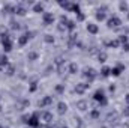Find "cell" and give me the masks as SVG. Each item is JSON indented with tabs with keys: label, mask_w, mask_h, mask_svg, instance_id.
<instances>
[{
	"label": "cell",
	"mask_w": 129,
	"mask_h": 128,
	"mask_svg": "<svg viewBox=\"0 0 129 128\" xmlns=\"http://www.w3.org/2000/svg\"><path fill=\"white\" fill-rule=\"evenodd\" d=\"M93 99H95L96 102H99L101 107H105V105L108 104V99H107V96H105L104 89H98L96 92L93 94Z\"/></svg>",
	"instance_id": "1"
},
{
	"label": "cell",
	"mask_w": 129,
	"mask_h": 128,
	"mask_svg": "<svg viewBox=\"0 0 129 128\" xmlns=\"http://www.w3.org/2000/svg\"><path fill=\"white\" fill-rule=\"evenodd\" d=\"M96 75H98V74H96V71H95L93 68H86V69H84V72H83V77L87 80V81H86L87 84H92V83L95 81Z\"/></svg>",
	"instance_id": "2"
},
{
	"label": "cell",
	"mask_w": 129,
	"mask_h": 128,
	"mask_svg": "<svg viewBox=\"0 0 129 128\" xmlns=\"http://www.w3.org/2000/svg\"><path fill=\"white\" fill-rule=\"evenodd\" d=\"M107 26H108V29H117V27L122 26V20H120L117 15H111V17L107 20Z\"/></svg>",
	"instance_id": "3"
},
{
	"label": "cell",
	"mask_w": 129,
	"mask_h": 128,
	"mask_svg": "<svg viewBox=\"0 0 129 128\" xmlns=\"http://www.w3.org/2000/svg\"><path fill=\"white\" fill-rule=\"evenodd\" d=\"M27 125H29L30 128H39V125H41V115H39V112L33 113L32 116H30Z\"/></svg>",
	"instance_id": "4"
},
{
	"label": "cell",
	"mask_w": 129,
	"mask_h": 128,
	"mask_svg": "<svg viewBox=\"0 0 129 128\" xmlns=\"http://www.w3.org/2000/svg\"><path fill=\"white\" fill-rule=\"evenodd\" d=\"M32 38V33L30 32H26V33H23L21 36H18V45L20 47H24L27 42H29V39Z\"/></svg>",
	"instance_id": "5"
},
{
	"label": "cell",
	"mask_w": 129,
	"mask_h": 128,
	"mask_svg": "<svg viewBox=\"0 0 129 128\" xmlns=\"http://www.w3.org/2000/svg\"><path fill=\"white\" fill-rule=\"evenodd\" d=\"M42 20H44V24L45 26H51L54 23V15L51 12H44L42 14Z\"/></svg>",
	"instance_id": "6"
},
{
	"label": "cell",
	"mask_w": 129,
	"mask_h": 128,
	"mask_svg": "<svg viewBox=\"0 0 129 128\" xmlns=\"http://www.w3.org/2000/svg\"><path fill=\"white\" fill-rule=\"evenodd\" d=\"M89 88H90V84H87V83H78V84L75 86V92H77L78 95H83Z\"/></svg>",
	"instance_id": "7"
},
{
	"label": "cell",
	"mask_w": 129,
	"mask_h": 128,
	"mask_svg": "<svg viewBox=\"0 0 129 128\" xmlns=\"http://www.w3.org/2000/svg\"><path fill=\"white\" fill-rule=\"evenodd\" d=\"M41 121H44L45 124H51L53 122V113H50V112H42L41 113Z\"/></svg>",
	"instance_id": "8"
},
{
	"label": "cell",
	"mask_w": 129,
	"mask_h": 128,
	"mask_svg": "<svg viewBox=\"0 0 129 128\" xmlns=\"http://www.w3.org/2000/svg\"><path fill=\"white\" fill-rule=\"evenodd\" d=\"M15 14H17V15H20V17H24V15L27 14L26 6H24L23 3H18V5L15 6Z\"/></svg>",
	"instance_id": "9"
},
{
	"label": "cell",
	"mask_w": 129,
	"mask_h": 128,
	"mask_svg": "<svg viewBox=\"0 0 129 128\" xmlns=\"http://www.w3.org/2000/svg\"><path fill=\"white\" fill-rule=\"evenodd\" d=\"M125 71V66L122 63H119L117 66H114V68H111V75H114V77H119L122 72Z\"/></svg>",
	"instance_id": "10"
},
{
	"label": "cell",
	"mask_w": 129,
	"mask_h": 128,
	"mask_svg": "<svg viewBox=\"0 0 129 128\" xmlns=\"http://www.w3.org/2000/svg\"><path fill=\"white\" fill-rule=\"evenodd\" d=\"M51 104H53V96H50V95L44 96L39 101V107H47V105H51Z\"/></svg>",
	"instance_id": "11"
},
{
	"label": "cell",
	"mask_w": 129,
	"mask_h": 128,
	"mask_svg": "<svg viewBox=\"0 0 129 128\" xmlns=\"http://www.w3.org/2000/svg\"><path fill=\"white\" fill-rule=\"evenodd\" d=\"M86 29H87V32L92 33V35H96L99 32V27H98V24H95V23H87Z\"/></svg>",
	"instance_id": "12"
},
{
	"label": "cell",
	"mask_w": 129,
	"mask_h": 128,
	"mask_svg": "<svg viewBox=\"0 0 129 128\" xmlns=\"http://www.w3.org/2000/svg\"><path fill=\"white\" fill-rule=\"evenodd\" d=\"M66 112H68V104L63 102V101H60V102L57 104V113H59V115H64Z\"/></svg>",
	"instance_id": "13"
},
{
	"label": "cell",
	"mask_w": 129,
	"mask_h": 128,
	"mask_svg": "<svg viewBox=\"0 0 129 128\" xmlns=\"http://www.w3.org/2000/svg\"><path fill=\"white\" fill-rule=\"evenodd\" d=\"M77 109H78L80 112H86V110L89 109V104H87V101H84V99L78 101V102H77Z\"/></svg>",
	"instance_id": "14"
},
{
	"label": "cell",
	"mask_w": 129,
	"mask_h": 128,
	"mask_svg": "<svg viewBox=\"0 0 129 128\" xmlns=\"http://www.w3.org/2000/svg\"><path fill=\"white\" fill-rule=\"evenodd\" d=\"M107 59H108V54L105 51H98V62L99 63H105Z\"/></svg>",
	"instance_id": "15"
},
{
	"label": "cell",
	"mask_w": 129,
	"mask_h": 128,
	"mask_svg": "<svg viewBox=\"0 0 129 128\" xmlns=\"http://www.w3.org/2000/svg\"><path fill=\"white\" fill-rule=\"evenodd\" d=\"M72 5L74 3H71V2H68V0H64V2H59V6L60 8H63V9H66V11H72Z\"/></svg>",
	"instance_id": "16"
},
{
	"label": "cell",
	"mask_w": 129,
	"mask_h": 128,
	"mask_svg": "<svg viewBox=\"0 0 129 128\" xmlns=\"http://www.w3.org/2000/svg\"><path fill=\"white\" fill-rule=\"evenodd\" d=\"M68 72L69 74H77L78 72V65L75 63V62H71V63L68 65Z\"/></svg>",
	"instance_id": "17"
},
{
	"label": "cell",
	"mask_w": 129,
	"mask_h": 128,
	"mask_svg": "<svg viewBox=\"0 0 129 128\" xmlns=\"http://www.w3.org/2000/svg\"><path fill=\"white\" fill-rule=\"evenodd\" d=\"M9 66V62H8V57L3 54V56H0V71H3L5 68H8Z\"/></svg>",
	"instance_id": "18"
},
{
	"label": "cell",
	"mask_w": 129,
	"mask_h": 128,
	"mask_svg": "<svg viewBox=\"0 0 129 128\" xmlns=\"http://www.w3.org/2000/svg\"><path fill=\"white\" fill-rule=\"evenodd\" d=\"M105 45H108L111 48H117V47H120V42H119V39H111V41H105Z\"/></svg>",
	"instance_id": "19"
},
{
	"label": "cell",
	"mask_w": 129,
	"mask_h": 128,
	"mask_svg": "<svg viewBox=\"0 0 129 128\" xmlns=\"http://www.w3.org/2000/svg\"><path fill=\"white\" fill-rule=\"evenodd\" d=\"M95 17H96V21H104V20H107V14H105L104 11H101V9H98V12L95 14Z\"/></svg>",
	"instance_id": "20"
},
{
	"label": "cell",
	"mask_w": 129,
	"mask_h": 128,
	"mask_svg": "<svg viewBox=\"0 0 129 128\" xmlns=\"http://www.w3.org/2000/svg\"><path fill=\"white\" fill-rule=\"evenodd\" d=\"M33 12H36V14H44V3H35L33 5Z\"/></svg>",
	"instance_id": "21"
},
{
	"label": "cell",
	"mask_w": 129,
	"mask_h": 128,
	"mask_svg": "<svg viewBox=\"0 0 129 128\" xmlns=\"http://www.w3.org/2000/svg\"><path fill=\"white\" fill-rule=\"evenodd\" d=\"M119 9H120V12H129V3L128 2H120L119 3Z\"/></svg>",
	"instance_id": "22"
},
{
	"label": "cell",
	"mask_w": 129,
	"mask_h": 128,
	"mask_svg": "<svg viewBox=\"0 0 129 128\" xmlns=\"http://www.w3.org/2000/svg\"><path fill=\"white\" fill-rule=\"evenodd\" d=\"M2 44H3V50H5L6 53L12 50V39H9V41H5V42H2Z\"/></svg>",
	"instance_id": "23"
},
{
	"label": "cell",
	"mask_w": 129,
	"mask_h": 128,
	"mask_svg": "<svg viewBox=\"0 0 129 128\" xmlns=\"http://www.w3.org/2000/svg\"><path fill=\"white\" fill-rule=\"evenodd\" d=\"M101 75H102V77H110V75H111V68L104 66V68L101 69Z\"/></svg>",
	"instance_id": "24"
},
{
	"label": "cell",
	"mask_w": 129,
	"mask_h": 128,
	"mask_svg": "<svg viewBox=\"0 0 129 128\" xmlns=\"http://www.w3.org/2000/svg\"><path fill=\"white\" fill-rule=\"evenodd\" d=\"M90 118H92V119H98V118H101V110H99V109H93V110L90 112Z\"/></svg>",
	"instance_id": "25"
},
{
	"label": "cell",
	"mask_w": 129,
	"mask_h": 128,
	"mask_svg": "<svg viewBox=\"0 0 129 128\" xmlns=\"http://www.w3.org/2000/svg\"><path fill=\"white\" fill-rule=\"evenodd\" d=\"M75 27H77L75 21H72V20H68V23H66V29L72 32V30H75Z\"/></svg>",
	"instance_id": "26"
},
{
	"label": "cell",
	"mask_w": 129,
	"mask_h": 128,
	"mask_svg": "<svg viewBox=\"0 0 129 128\" xmlns=\"http://www.w3.org/2000/svg\"><path fill=\"white\" fill-rule=\"evenodd\" d=\"M117 39H119V42H120V44L123 45V44H128V41H129V36H128V35H120V36H119Z\"/></svg>",
	"instance_id": "27"
},
{
	"label": "cell",
	"mask_w": 129,
	"mask_h": 128,
	"mask_svg": "<svg viewBox=\"0 0 129 128\" xmlns=\"http://www.w3.org/2000/svg\"><path fill=\"white\" fill-rule=\"evenodd\" d=\"M38 56H39V54H38V53H36V51H30V53H29V54H27V59H29V60H36V59H38Z\"/></svg>",
	"instance_id": "28"
},
{
	"label": "cell",
	"mask_w": 129,
	"mask_h": 128,
	"mask_svg": "<svg viewBox=\"0 0 129 128\" xmlns=\"http://www.w3.org/2000/svg\"><path fill=\"white\" fill-rule=\"evenodd\" d=\"M44 41H45L47 44H53V42H54V36H53V35H45V36H44Z\"/></svg>",
	"instance_id": "29"
},
{
	"label": "cell",
	"mask_w": 129,
	"mask_h": 128,
	"mask_svg": "<svg viewBox=\"0 0 129 128\" xmlns=\"http://www.w3.org/2000/svg\"><path fill=\"white\" fill-rule=\"evenodd\" d=\"M11 29H14V30L20 29V23H18V21H15V20H11Z\"/></svg>",
	"instance_id": "30"
},
{
	"label": "cell",
	"mask_w": 129,
	"mask_h": 128,
	"mask_svg": "<svg viewBox=\"0 0 129 128\" xmlns=\"http://www.w3.org/2000/svg\"><path fill=\"white\" fill-rule=\"evenodd\" d=\"M5 72H6L8 75H14V72H15V68H14L12 65H9V66L6 68V71H5Z\"/></svg>",
	"instance_id": "31"
},
{
	"label": "cell",
	"mask_w": 129,
	"mask_h": 128,
	"mask_svg": "<svg viewBox=\"0 0 129 128\" xmlns=\"http://www.w3.org/2000/svg\"><path fill=\"white\" fill-rule=\"evenodd\" d=\"M54 63L57 65V66H63V65H64L63 57H56V59H54Z\"/></svg>",
	"instance_id": "32"
},
{
	"label": "cell",
	"mask_w": 129,
	"mask_h": 128,
	"mask_svg": "<svg viewBox=\"0 0 129 128\" xmlns=\"http://www.w3.org/2000/svg\"><path fill=\"white\" fill-rule=\"evenodd\" d=\"M56 92H57V94L64 92V84H57V86H56Z\"/></svg>",
	"instance_id": "33"
},
{
	"label": "cell",
	"mask_w": 129,
	"mask_h": 128,
	"mask_svg": "<svg viewBox=\"0 0 129 128\" xmlns=\"http://www.w3.org/2000/svg\"><path fill=\"white\" fill-rule=\"evenodd\" d=\"M77 20H78V21H84V20H86V15L83 14V11L77 14Z\"/></svg>",
	"instance_id": "34"
},
{
	"label": "cell",
	"mask_w": 129,
	"mask_h": 128,
	"mask_svg": "<svg viewBox=\"0 0 129 128\" xmlns=\"http://www.w3.org/2000/svg\"><path fill=\"white\" fill-rule=\"evenodd\" d=\"M36 89H38V81L35 80V81H32V84H30V89H29V91H30V92H35Z\"/></svg>",
	"instance_id": "35"
},
{
	"label": "cell",
	"mask_w": 129,
	"mask_h": 128,
	"mask_svg": "<svg viewBox=\"0 0 129 128\" xmlns=\"http://www.w3.org/2000/svg\"><path fill=\"white\" fill-rule=\"evenodd\" d=\"M122 48H123L125 51H129V42H128V44H123V45H122Z\"/></svg>",
	"instance_id": "36"
},
{
	"label": "cell",
	"mask_w": 129,
	"mask_h": 128,
	"mask_svg": "<svg viewBox=\"0 0 129 128\" xmlns=\"http://www.w3.org/2000/svg\"><path fill=\"white\" fill-rule=\"evenodd\" d=\"M57 29H59L60 32H63L64 29H66V26H63V24H59V26H57Z\"/></svg>",
	"instance_id": "37"
},
{
	"label": "cell",
	"mask_w": 129,
	"mask_h": 128,
	"mask_svg": "<svg viewBox=\"0 0 129 128\" xmlns=\"http://www.w3.org/2000/svg\"><path fill=\"white\" fill-rule=\"evenodd\" d=\"M108 91H110V92H114V91H116V86H114V84H111V86L108 88Z\"/></svg>",
	"instance_id": "38"
},
{
	"label": "cell",
	"mask_w": 129,
	"mask_h": 128,
	"mask_svg": "<svg viewBox=\"0 0 129 128\" xmlns=\"http://www.w3.org/2000/svg\"><path fill=\"white\" fill-rule=\"evenodd\" d=\"M125 102H126V105L129 107V94H128L126 96H125Z\"/></svg>",
	"instance_id": "39"
},
{
	"label": "cell",
	"mask_w": 129,
	"mask_h": 128,
	"mask_svg": "<svg viewBox=\"0 0 129 128\" xmlns=\"http://www.w3.org/2000/svg\"><path fill=\"white\" fill-rule=\"evenodd\" d=\"M39 128H50V124H42V125H39Z\"/></svg>",
	"instance_id": "40"
},
{
	"label": "cell",
	"mask_w": 129,
	"mask_h": 128,
	"mask_svg": "<svg viewBox=\"0 0 129 128\" xmlns=\"http://www.w3.org/2000/svg\"><path fill=\"white\" fill-rule=\"evenodd\" d=\"M123 115H125V116H129V107L126 110H123Z\"/></svg>",
	"instance_id": "41"
},
{
	"label": "cell",
	"mask_w": 129,
	"mask_h": 128,
	"mask_svg": "<svg viewBox=\"0 0 129 128\" xmlns=\"http://www.w3.org/2000/svg\"><path fill=\"white\" fill-rule=\"evenodd\" d=\"M126 15H128V20H129V12H128V14H126Z\"/></svg>",
	"instance_id": "42"
},
{
	"label": "cell",
	"mask_w": 129,
	"mask_h": 128,
	"mask_svg": "<svg viewBox=\"0 0 129 128\" xmlns=\"http://www.w3.org/2000/svg\"><path fill=\"white\" fill-rule=\"evenodd\" d=\"M63 128H69V127H63Z\"/></svg>",
	"instance_id": "43"
},
{
	"label": "cell",
	"mask_w": 129,
	"mask_h": 128,
	"mask_svg": "<svg viewBox=\"0 0 129 128\" xmlns=\"http://www.w3.org/2000/svg\"><path fill=\"white\" fill-rule=\"evenodd\" d=\"M26 128H30V127H26Z\"/></svg>",
	"instance_id": "44"
}]
</instances>
